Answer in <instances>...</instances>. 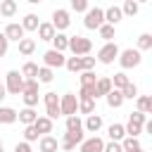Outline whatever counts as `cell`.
<instances>
[{"mask_svg":"<svg viewBox=\"0 0 152 152\" xmlns=\"http://www.w3.org/2000/svg\"><path fill=\"white\" fill-rule=\"evenodd\" d=\"M119 64H121V69L126 71V69H133V66H140V62H142V52L140 50H135V48H126V50H119Z\"/></svg>","mask_w":152,"mask_h":152,"instance_id":"1","label":"cell"},{"mask_svg":"<svg viewBox=\"0 0 152 152\" xmlns=\"http://www.w3.org/2000/svg\"><path fill=\"white\" fill-rule=\"evenodd\" d=\"M102 24H104V10H100V7H88V10H86L83 26L90 28V31H97Z\"/></svg>","mask_w":152,"mask_h":152,"instance_id":"2","label":"cell"},{"mask_svg":"<svg viewBox=\"0 0 152 152\" xmlns=\"http://www.w3.org/2000/svg\"><path fill=\"white\" fill-rule=\"evenodd\" d=\"M66 50H71L76 57H83V55H90L93 43H90V38H83V36H71V38H69V48H66Z\"/></svg>","mask_w":152,"mask_h":152,"instance_id":"3","label":"cell"},{"mask_svg":"<svg viewBox=\"0 0 152 152\" xmlns=\"http://www.w3.org/2000/svg\"><path fill=\"white\" fill-rule=\"evenodd\" d=\"M5 90L12 93V95H21V90H24V76L17 69H12V71L5 74Z\"/></svg>","mask_w":152,"mask_h":152,"instance_id":"4","label":"cell"},{"mask_svg":"<svg viewBox=\"0 0 152 152\" xmlns=\"http://www.w3.org/2000/svg\"><path fill=\"white\" fill-rule=\"evenodd\" d=\"M43 102H45V116H48V119L55 121L57 116H62V114H59V95H57V93H52V90L45 93V95H43Z\"/></svg>","mask_w":152,"mask_h":152,"instance_id":"5","label":"cell"},{"mask_svg":"<svg viewBox=\"0 0 152 152\" xmlns=\"http://www.w3.org/2000/svg\"><path fill=\"white\" fill-rule=\"evenodd\" d=\"M116 57H119V45H116L114 40L104 43V45L97 50V62H102V64H112Z\"/></svg>","mask_w":152,"mask_h":152,"instance_id":"6","label":"cell"},{"mask_svg":"<svg viewBox=\"0 0 152 152\" xmlns=\"http://www.w3.org/2000/svg\"><path fill=\"white\" fill-rule=\"evenodd\" d=\"M76 112H78V97H76L74 93H64V95L59 97V114L71 116V114H76Z\"/></svg>","mask_w":152,"mask_h":152,"instance_id":"7","label":"cell"},{"mask_svg":"<svg viewBox=\"0 0 152 152\" xmlns=\"http://www.w3.org/2000/svg\"><path fill=\"white\" fill-rule=\"evenodd\" d=\"M83 133H86V131H66L64 138L59 140V147H62V150H74L76 145L83 142Z\"/></svg>","mask_w":152,"mask_h":152,"instance_id":"8","label":"cell"},{"mask_svg":"<svg viewBox=\"0 0 152 152\" xmlns=\"http://www.w3.org/2000/svg\"><path fill=\"white\" fill-rule=\"evenodd\" d=\"M64 62H66L64 52H57V50H48V52L43 55V66H50V69H59V66H64Z\"/></svg>","mask_w":152,"mask_h":152,"instance_id":"9","label":"cell"},{"mask_svg":"<svg viewBox=\"0 0 152 152\" xmlns=\"http://www.w3.org/2000/svg\"><path fill=\"white\" fill-rule=\"evenodd\" d=\"M50 24H52L55 31H59V33H62L64 28H69V24H71V19H69V10H55Z\"/></svg>","mask_w":152,"mask_h":152,"instance_id":"10","label":"cell"},{"mask_svg":"<svg viewBox=\"0 0 152 152\" xmlns=\"http://www.w3.org/2000/svg\"><path fill=\"white\" fill-rule=\"evenodd\" d=\"M104 147V140L93 135V138H83V142L78 145V152H102Z\"/></svg>","mask_w":152,"mask_h":152,"instance_id":"11","label":"cell"},{"mask_svg":"<svg viewBox=\"0 0 152 152\" xmlns=\"http://www.w3.org/2000/svg\"><path fill=\"white\" fill-rule=\"evenodd\" d=\"M2 33H5V38H7V40H17V43H19V40L24 38V33H26V31L21 28V24L10 21V24L5 26V31H2Z\"/></svg>","mask_w":152,"mask_h":152,"instance_id":"12","label":"cell"},{"mask_svg":"<svg viewBox=\"0 0 152 152\" xmlns=\"http://www.w3.org/2000/svg\"><path fill=\"white\" fill-rule=\"evenodd\" d=\"M52 126H55V121L48 119V116H38V119L33 121V128L38 131V135H50V133H52Z\"/></svg>","mask_w":152,"mask_h":152,"instance_id":"13","label":"cell"},{"mask_svg":"<svg viewBox=\"0 0 152 152\" xmlns=\"http://www.w3.org/2000/svg\"><path fill=\"white\" fill-rule=\"evenodd\" d=\"M100 128H102V116H100V114H88L86 121H83V131H88V133H97Z\"/></svg>","mask_w":152,"mask_h":152,"instance_id":"14","label":"cell"},{"mask_svg":"<svg viewBox=\"0 0 152 152\" xmlns=\"http://www.w3.org/2000/svg\"><path fill=\"white\" fill-rule=\"evenodd\" d=\"M57 147H59V140H57V138H52V135H40V140H38V150H40V152H57Z\"/></svg>","mask_w":152,"mask_h":152,"instance_id":"15","label":"cell"},{"mask_svg":"<svg viewBox=\"0 0 152 152\" xmlns=\"http://www.w3.org/2000/svg\"><path fill=\"white\" fill-rule=\"evenodd\" d=\"M109 90H112L109 76H97V81H95V97H104Z\"/></svg>","mask_w":152,"mask_h":152,"instance_id":"16","label":"cell"},{"mask_svg":"<svg viewBox=\"0 0 152 152\" xmlns=\"http://www.w3.org/2000/svg\"><path fill=\"white\" fill-rule=\"evenodd\" d=\"M17 119H19L24 126H31V124L38 119V112H36V107H24L21 112H17Z\"/></svg>","mask_w":152,"mask_h":152,"instance_id":"17","label":"cell"},{"mask_svg":"<svg viewBox=\"0 0 152 152\" xmlns=\"http://www.w3.org/2000/svg\"><path fill=\"white\" fill-rule=\"evenodd\" d=\"M121 7H109V10H104V24H109V26H116L119 21H121Z\"/></svg>","mask_w":152,"mask_h":152,"instance_id":"18","label":"cell"},{"mask_svg":"<svg viewBox=\"0 0 152 152\" xmlns=\"http://www.w3.org/2000/svg\"><path fill=\"white\" fill-rule=\"evenodd\" d=\"M36 31H38V38H40V40H52V36L57 33V31H55V26H52L50 21H40Z\"/></svg>","mask_w":152,"mask_h":152,"instance_id":"19","label":"cell"},{"mask_svg":"<svg viewBox=\"0 0 152 152\" xmlns=\"http://www.w3.org/2000/svg\"><path fill=\"white\" fill-rule=\"evenodd\" d=\"M33 52H36V40L24 36V38L19 40V55H21V57H31Z\"/></svg>","mask_w":152,"mask_h":152,"instance_id":"20","label":"cell"},{"mask_svg":"<svg viewBox=\"0 0 152 152\" xmlns=\"http://www.w3.org/2000/svg\"><path fill=\"white\" fill-rule=\"evenodd\" d=\"M104 100H107V104H109L112 109H119V107L124 104V95H121V90H116V88H112V90L104 95Z\"/></svg>","mask_w":152,"mask_h":152,"instance_id":"21","label":"cell"},{"mask_svg":"<svg viewBox=\"0 0 152 152\" xmlns=\"http://www.w3.org/2000/svg\"><path fill=\"white\" fill-rule=\"evenodd\" d=\"M50 43H52V50L64 52V50L69 48V36H64V33H59V31H57V33L52 36V40H50Z\"/></svg>","mask_w":152,"mask_h":152,"instance_id":"22","label":"cell"},{"mask_svg":"<svg viewBox=\"0 0 152 152\" xmlns=\"http://www.w3.org/2000/svg\"><path fill=\"white\" fill-rule=\"evenodd\" d=\"M107 135H109V140H116V142H121V140L126 138L124 124H112V126L107 128Z\"/></svg>","mask_w":152,"mask_h":152,"instance_id":"23","label":"cell"},{"mask_svg":"<svg viewBox=\"0 0 152 152\" xmlns=\"http://www.w3.org/2000/svg\"><path fill=\"white\" fill-rule=\"evenodd\" d=\"M0 14H2L5 19L14 17V14H17V0H2V2H0Z\"/></svg>","mask_w":152,"mask_h":152,"instance_id":"24","label":"cell"},{"mask_svg":"<svg viewBox=\"0 0 152 152\" xmlns=\"http://www.w3.org/2000/svg\"><path fill=\"white\" fill-rule=\"evenodd\" d=\"M38 24H40L38 14H26V17L21 19V28H24V31H36Z\"/></svg>","mask_w":152,"mask_h":152,"instance_id":"25","label":"cell"},{"mask_svg":"<svg viewBox=\"0 0 152 152\" xmlns=\"http://www.w3.org/2000/svg\"><path fill=\"white\" fill-rule=\"evenodd\" d=\"M52 78H55V71L50 66H38V76H36L38 83H52Z\"/></svg>","mask_w":152,"mask_h":152,"instance_id":"26","label":"cell"},{"mask_svg":"<svg viewBox=\"0 0 152 152\" xmlns=\"http://www.w3.org/2000/svg\"><path fill=\"white\" fill-rule=\"evenodd\" d=\"M135 100H138V112L152 114V97H150V95H138Z\"/></svg>","mask_w":152,"mask_h":152,"instance_id":"27","label":"cell"},{"mask_svg":"<svg viewBox=\"0 0 152 152\" xmlns=\"http://www.w3.org/2000/svg\"><path fill=\"white\" fill-rule=\"evenodd\" d=\"M14 121H17V109L0 107V124H14Z\"/></svg>","mask_w":152,"mask_h":152,"instance_id":"28","label":"cell"},{"mask_svg":"<svg viewBox=\"0 0 152 152\" xmlns=\"http://www.w3.org/2000/svg\"><path fill=\"white\" fill-rule=\"evenodd\" d=\"M24 107H36L38 104V90H21Z\"/></svg>","mask_w":152,"mask_h":152,"instance_id":"29","label":"cell"},{"mask_svg":"<svg viewBox=\"0 0 152 152\" xmlns=\"http://www.w3.org/2000/svg\"><path fill=\"white\" fill-rule=\"evenodd\" d=\"M78 112L81 114H95V100H90V97H83V100H78Z\"/></svg>","mask_w":152,"mask_h":152,"instance_id":"30","label":"cell"},{"mask_svg":"<svg viewBox=\"0 0 152 152\" xmlns=\"http://www.w3.org/2000/svg\"><path fill=\"white\" fill-rule=\"evenodd\" d=\"M19 74H21L24 78H36V76H38V64H36V62H26Z\"/></svg>","mask_w":152,"mask_h":152,"instance_id":"31","label":"cell"},{"mask_svg":"<svg viewBox=\"0 0 152 152\" xmlns=\"http://www.w3.org/2000/svg\"><path fill=\"white\" fill-rule=\"evenodd\" d=\"M138 10H140V5H138V2H133V0H124L121 14H126V17H135V14H138Z\"/></svg>","mask_w":152,"mask_h":152,"instance_id":"32","label":"cell"},{"mask_svg":"<svg viewBox=\"0 0 152 152\" xmlns=\"http://www.w3.org/2000/svg\"><path fill=\"white\" fill-rule=\"evenodd\" d=\"M112 81V88H116V90H124V86L128 83V76L124 74V71H116L114 74V78H109Z\"/></svg>","mask_w":152,"mask_h":152,"instance_id":"33","label":"cell"},{"mask_svg":"<svg viewBox=\"0 0 152 152\" xmlns=\"http://www.w3.org/2000/svg\"><path fill=\"white\" fill-rule=\"evenodd\" d=\"M66 131H83V121H81L78 114L66 116Z\"/></svg>","mask_w":152,"mask_h":152,"instance_id":"34","label":"cell"},{"mask_svg":"<svg viewBox=\"0 0 152 152\" xmlns=\"http://www.w3.org/2000/svg\"><path fill=\"white\" fill-rule=\"evenodd\" d=\"M135 50H140V52H142V50H152V36H150V33H140Z\"/></svg>","mask_w":152,"mask_h":152,"instance_id":"35","label":"cell"},{"mask_svg":"<svg viewBox=\"0 0 152 152\" xmlns=\"http://www.w3.org/2000/svg\"><path fill=\"white\" fill-rule=\"evenodd\" d=\"M121 95H124V100H133V97H138V86H135L133 81H128V83L124 86Z\"/></svg>","mask_w":152,"mask_h":152,"instance_id":"36","label":"cell"},{"mask_svg":"<svg viewBox=\"0 0 152 152\" xmlns=\"http://www.w3.org/2000/svg\"><path fill=\"white\" fill-rule=\"evenodd\" d=\"M64 66H66L71 74H78V71H81V57H76V55H74V57H66Z\"/></svg>","mask_w":152,"mask_h":152,"instance_id":"37","label":"cell"},{"mask_svg":"<svg viewBox=\"0 0 152 152\" xmlns=\"http://www.w3.org/2000/svg\"><path fill=\"white\" fill-rule=\"evenodd\" d=\"M97 33H100V38H102V40H107V43H109V40L114 38V26H109V24H102V26L97 28Z\"/></svg>","mask_w":152,"mask_h":152,"instance_id":"38","label":"cell"},{"mask_svg":"<svg viewBox=\"0 0 152 152\" xmlns=\"http://www.w3.org/2000/svg\"><path fill=\"white\" fill-rule=\"evenodd\" d=\"M78 100H83V97H90V100H97L95 97V83L93 86H81V90H78V95H76Z\"/></svg>","mask_w":152,"mask_h":152,"instance_id":"39","label":"cell"},{"mask_svg":"<svg viewBox=\"0 0 152 152\" xmlns=\"http://www.w3.org/2000/svg\"><path fill=\"white\" fill-rule=\"evenodd\" d=\"M145 121H147V114H142V112H138V109L128 114V124H138V126H142Z\"/></svg>","mask_w":152,"mask_h":152,"instance_id":"40","label":"cell"},{"mask_svg":"<svg viewBox=\"0 0 152 152\" xmlns=\"http://www.w3.org/2000/svg\"><path fill=\"white\" fill-rule=\"evenodd\" d=\"M78 74H81V86H93L97 81L95 71H78Z\"/></svg>","mask_w":152,"mask_h":152,"instance_id":"41","label":"cell"},{"mask_svg":"<svg viewBox=\"0 0 152 152\" xmlns=\"http://www.w3.org/2000/svg\"><path fill=\"white\" fill-rule=\"evenodd\" d=\"M124 131H126V135L138 138V135L142 133V126H138V124H126V126H124Z\"/></svg>","mask_w":152,"mask_h":152,"instance_id":"42","label":"cell"},{"mask_svg":"<svg viewBox=\"0 0 152 152\" xmlns=\"http://www.w3.org/2000/svg\"><path fill=\"white\" fill-rule=\"evenodd\" d=\"M93 66H95V57L83 55L81 57V71H93Z\"/></svg>","mask_w":152,"mask_h":152,"instance_id":"43","label":"cell"},{"mask_svg":"<svg viewBox=\"0 0 152 152\" xmlns=\"http://www.w3.org/2000/svg\"><path fill=\"white\" fill-rule=\"evenodd\" d=\"M24 140H26V142H33V140H38V131L33 128V124L24 128Z\"/></svg>","mask_w":152,"mask_h":152,"instance_id":"44","label":"cell"},{"mask_svg":"<svg viewBox=\"0 0 152 152\" xmlns=\"http://www.w3.org/2000/svg\"><path fill=\"white\" fill-rule=\"evenodd\" d=\"M69 2H71V10H74V12H83V14H86L88 0H69Z\"/></svg>","mask_w":152,"mask_h":152,"instance_id":"45","label":"cell"},{"mask_svg":"<svg viewBox=\"0 0 152 152\" xmlns=\"http://www.w3.org/2000/svg\"><path fill=\"white\" fill-rule=\"evenodd\" d=\"M102 152H124V150H121V142H116V140H109V142H104Z\"/></svg>","mask_w":152,"mask_h":152,"instance_id":"46","label":"cell"},{"mask_svg":"<svg viewBox=\"0 0 152 152\" xmlns=\"http://www.w3.org/2000/svg\"><path fill=\"white\" fill-rule=\"evenodd\" d=\"M14 152H33V150H31V142L21 140V142H17V145H14Z\"/></svg>","mask_w":152,"mask_h":152,"instance_id":"47","label":"cell"},{"mask_svg":"<svg viewBox=\"0 0 152 152\" xmlns=\"http://www.w3.org/2000/svg\"><path fill=\"white\" fill-rule=\"evenodd\" d=\"M7 48H10V40L5 38V33H0V57L7 55Z\"/></svg>","mask_w":152,"mask_h":152,"instance_id":"48","label":"cell"},{"mask_svg":"<svg viewBox=\"0 0 152 152\" xmlns=\"http://www.w3.org/2000/svg\"><path fill=\"white\" fill-rule=\"evenodd\" d=\"M7 97V90H5V83H0V102Z\"/></svg>","mask_w":152,"mask_h":152,"instance_id":"49","label":"cell"},{"mask_svg":"<svg viewBox=\"0 0 152 152\" xmlns=\"http://www.w3.org/2000/svg\"><path fill=\"white\" fill-rule=\"evenodd\" d=\"M26 2H31V5H38V2H43V0H26Z\"/></svg>","mask_w":152,"mask_h":152,"instance_id":"50","label":"cell"},{"mask_svg":"<svg viewBox=\"0 0 152 152\" xmlns=\"http://www.w3.org/2000/svg\"><path fill=\"white\" fill-rule=\"evenodd\" d=\"M133 2H138V5H140V2H150V0H133Z\"/></svg>","mask_w":152,"mask_h":152,"instance_id":"51","label":"cell"},{"mask_svg":"<svg viewBox=\"0 0 152 152\" xmlns=\"http://www.w3.org/2000/svg\"><path fill=\"white\" fill-rule=\"evenodd\" d=\"M135 152H145V150H142V147H140V150H135Z\"/></svg>","mask_w":152,"mask_h":152,"instance_id":"52","label":"cell"},{"mask_svg":"<svg viewBox=\"0 0 152 152\" xmlns=\"http://www.w3.org/2000/svg\"><path fill=\"white\" fill-rule=\"evenodd\" d=\"M0 152H5V150H2V145H0Z\"/></svg>","mask_w":152,"mask_h":152,"instance_id":"53","label":"cell"},{"mask_svg":"<svg viewBox=\"0 0 152 152\" xmlns=\"http://www.w3.org/2000/svg\"><path fill=\"white\" fill-rule=\"evenodd\" d=\"M0 145H2V140H0Z\"/></svg>","mask_w":152,"mask_h":152,"instance_id":"54","label":"cell"}]
</instances>
